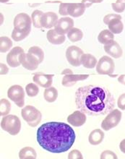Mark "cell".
<instances>
[{
    "label": "cell",
    "mask_w": 125,
    "mask_h": 159,
    "mask_svg": "<svg viewBox=\"0 0 125 159\" xmlns=\"http://www.w3.org/2000/svg\"><path fill=\"white\" fill-rule=\"evenodd\" d=\"M76 107L87 115H106L115 109L114 97L104 85H88L79 88L75 92Z\"/></svg>",
    "instance_id": "1"
},
{
    "label": "cell",
    "mask_w": 125,
    "mask_h": 159,
    "mask_svg": "<svg viewBox=\"0 0 125 159\" xmlns=\"http://www.w3.org/2000/svg\"><path fill=\"white\" fill-rule=\"evenodd\" d=\"M36 138L39 145L45 151L62 153L71 148L75 141L76 134L67 124L50 121L38 128Z\"/></svg>",
    "instance_id": "2"
},
{
    "label": "cell",
    "mask_w": 125,
    "mask_h": 159,
    "mask_svg": "<svg viewBox=\"0 0 125 159\" xmlns=\"http://www.w3.org/2000/svg\"><path fill=\"white\" fill-rule=\"evenodd\" d=\"M1 127L11 135H17L20 132L21 121L17 116L7 114L2 119Z\"/></svg>",
    "instance_id": "3"
},
{
    "label": "cell",
    "mask_w": 125,
    "mask_h": 159,
    "mask_svg": "<svg viewBox=\"0 0 125 159\" xmlns=\"http://www.w3.org/2000/svg\"><path fill=\"white\" fill-rule=\"evenodd\" d=\"M22 117L31 127H36L39 125L42 119L41 111L30 105L26 106L21 111Z\"/></svg>",
    "instance_id": "4"
},
{
    "label": "cell",
    "mask_w": 125,
    "mask_h": 159,
    "mask_svg": "<svg viewBox=\"0 0 125 159\" xmlns=\"http://www.w3.org/2000/svg\"><path fill=\"white\" fill-rule=\"evenodd\" d=\"M25 95L23 87L19 85H12L7 90L8 98L18 107H23L25 105Z\"/></svg>",
    "instance_id": "5"
},
{
    "label": "cell",
    "mask_w": 125,
    "mask_h": 159,
    "mask_svg": "<svg viewBox=\"0 0 125 159\" xmlns=\"http://www.w3.org/2000/svg\"><path fill=\"white\" fill-rule=\"evenodd\" d=\"M122 112L114 109L108 114L101 123V128L105 131H109L119 125L122 119Z\"/></svg>",
    "instance_id": "6"
},
{
    "label": "cell",
    "mask_w": 125,
    "mask_h": 159,
    "mask_svg": "<svg viewBox=\"0 0 125 159\" xmlns=\"http://www.w3.org/2000/svg\"><path fill=\"white\" fill-rule=\"evenodd\" d=\"M115 70V64L113 59L107 56H103L98 61L96 71L100 75H112Z\"/></svg>",
    "instance_id": "7"
},
{
    "label": "cell",
    "mask_w": 125,
    "mask_h": 159,
    "mask_svg": "<svg viewBox=\"0 0 125 159\" xmlns=\"http://www.w3.org/2000/svg\"><path fill=\"white\" fill-rule=\"evenodd\" d=\"M84 54L83 51L77 46H71L66 51V58L68 62L73 67H79L81 64V58Z\"/></svg>",
    "instance_id": "8"
},
{
    "label": "cell",
    "mask_w": 125,
    "mask_h": 159,
    "mask_svg": "<svg viewBox=\"0 0 125 159\" xmlns=\"http://www.w3.org/2000/svg\"><path fill=\"white\" fill-rule=\"evenodd\" d=\"M25 53L20 46H15L7 55V62L11 67H17L21 65L20 61L23 54Z\"/></svg>",
    "instance_id": "9"
},
{
    "label": "cell",
    "mask_w": 125,
    "mask_h": 159,
    "mask_svg": "<svg viewBox=\"0 0 125 159\" xmlns=\"http://www.w3.org/2000/svg\"><path fill=\"white\" fill-rule=\"evenodd\" d=\"M32 19L26 13H20L15 16L13 25L14 28L19 30H31Z\"/></svg>",
    "instance_id": "10"
},
{
    "label": "cell",
    "mask_w": 125,
    "mask_h": 159,
    "mask_svg": "<svg viewBox=\"0 0 125 159\" xmlns=\"http://www.w3.org/2000/svg\"><path fill=\"white\" fill-rule=\"evenodd\" d=\"M74 27V20L71 17H61L59 20L56 25L54 26V30L58 34L65 35L68 34V32Z\"/></svg>",
    "instance_id": "11"
},
{
    "label": "cell",
    "mask_w": 125,
    "mask_h": 159,
    "mask_svg": "<svg viewBox=\"0 0 125 159\" xmlns=\"http://www.w3.org/2000/svg\"><path fill=\"white\" fill-rule=\"evenodd\" d=\"M20 63L24 68L28 70H30V71L38 69L39 64H40L38 59L35 58L29 53H27V54L24 53L22 56Z\"/></svg>",
    "instance_id": "12"
},
{
    "label": "cell",
    "mask_w": 125,
    "mask_h": 159,
    "mask_svg": "<svg viewBox=\"0 0 125 159\" xmlns=\"http://www.w3.org/2000/svg\"><path fill=\"white\" fill-rule=\"evenodd\" d=\"M58 20V16L55 12H46L43 14L42 17H41V26H42V28H47V29H51V28H53L56 25Z\"/></svg>",
    "instance_id": "13"
},
{
    "label": "cell",
    "mask_w": 125,
    "mask_h": 159,
    "mask_svg": "<svg viewBox=\"0 0 125 159\" xmlns=\"http://www.w3.org/2000/svg\"><path fill=\"white\" fill-rule=\"evenodd\" d=\"M85 114L81 111H75L68 116L67 121L74 127H81L86 122Z\"/></svg>",
    "instance_id": "14"
},
{
    "label": "cell",
    "mask_w": 125,
    "mask_h": 159,
    "mask_svg": "<svg viewBox=\"0 0 125 159\" xmlns=\"http://www.w3.org/2000/svg\"><path fill=\"white\" fill-rule=\"evenodd\" d=\"M33 80L41 87L47 88L51 87L53 83V75H45L41 73L35 74Z\"/></svg>",
    "instance_id": "15"
},
{
    "label": "cell",
    "mask_w": 125,
    "mask_h": 159,
    "mask_svg": "<svg viewBox=\"0 0 125 159\" xmlns=\"http://www.w3.org/2000/svg\"><path fill=\"white\" fill-rule=\"evenodd\" d=\"M104 51L114 59H119L122 56L123 51L119 43L114 41L110 43L104 45Z\"/></svg>",
    "instance_id": "16"
},
{
    "label": "cell",
    "mask_w": 125,
    "mask_h": 159,
    "mask_svg": "<svg viewBox=\"0 0 125 159\" xmlns=\"http://www.w3.org/2000/svg\"><path fill=\"white\" fill-rule=\"evenodd\" d=\"M88 75H66L62 79V84L65 87H72L78 81L84 80L88 78Z\"/></svg>",
    "instance_id": "17"
},
{
    "label": "cell",
    "mask_w": 125,
    "mask_h": 159,
    "mask_svg": "<svg viewBox=\"0 0 125 159\" xmlns=\"http://www.w3.org/2000/svg\"><path fill=\"white\" fill-rule=\"evenodd\" d=\"M85 9V4L82 3H70L69 9H68V12L69 15L72 16V17H78L82 16L84 14Z\"/></svg>",
    "instance_id": "18"
},
{
    "label": "cell",
    "mask_w": 125,
    "mask_h": 159,
    "mask_svg": "<svg viewBox=\"0 0 125 159\" xmlns=\"http://www.w3.org/2000/svg\"><path fill=\"white\" fill-rule=\"evenodd\" d=\"M47 38L49 43L54 45H60L65 43L66 37L65 35L60 34L54 29H51L47 32Z\"/></svg>",
    "instance_id": "19"
},
{
    "label": "cell",
    "mask_w": 125,
    "mask_h": 159,
    "mask_svg": "<svg viewBox=\"0 0 125 159\" xmlns=\"http://www.w3.org/2000/svg\"><path fill=\"white\" fill-rule=\"evenodd\" d=\"M104 139V132L100 129H96L90 133L88 141L92 145H100Z\"/></svg>",
    "instance_id": "20"
},
{
    "label": "cell",
    "mask_w": 125,
    "mask_h": 159,
    "mask_svg": "<svg viewBox=\"0 0 125 159\" xmlns=\"http://www.w3.org/2000/svg\"><path fill=\"white\" fill-rule=\"evenodd\" d=\"M97 59L92 54H83L81 58V64L83 67L87 69H93L97 65Z\"/></svg>",
    "instance_id": "21"
},
{
    "label": "cell",
    "mask_w": 125,
    "mask_h": 159,
    "mask_svg": "<svg viewBox=\"0 0 125 159\" xmlns=\"http://www.w3.org/2000/svg\"><path fill=\"white\" fill-rule=\"evenodd\" d=\"M98 40L99 43L106 45L114 41V35L110 30H104L98 35Z\"/></svg>",
    "instance_id": "22"
},
{
    "label": "cell",
    "mask_w": 125,
    "mask_h": 159,
    "mask_svg": "<svg viewBox=\"0 0 125 159\" xmlns=\"http://www.w3.org/2000/svg\"><path fill=\"white\" fill-rule=\"evenodd\" d=\"M121 20L119 18L114 19L108 25L109 30H110L114 34H119L123 31L124 24Z\"/></svg>",
    "instance_id": "23"
},
{
    "label": "cell",
    "mask_w": 125,
    "mask_h": 159,
    "mask_svg": "<svg viewBox=\"0 0 125 159\" xmlns=\"http://www.w3.org/2000/svg\"><path fill=\"white\" fill-rule=\"evenodd\" d=\"M19 158L20 159H36L37 153L32 147H25L20 151Z\"/></svg>",
    "instance_id": "24"
},
{
    "label": "cell",
    "mask_w": 125,
    "mask_h": 159,
    "mask_svg": "<svg viewBox=\"0 0 125 159\" xmlns=\"http://www.w3.org/2000/svg\"><path fill=\"white\" fill-rule=\"evenodd\" d=\"M43 97L47 102L53 103L57 99L58 91L54 87H49L46 88L43 92Z\"/></svg>",
    "instance_id": "25"
},
{
    "label": "cell",
    "mask_w": 125,
    "mask_h": 159,
    "mask_svg": "<svg viewBox=\"0 0 125 159\" xmlns=\"http://www.w3.org/2000/svg\"><path fill=\"white\" fill-rule=\"evenodd\" d=\"M31 30H19L14 28L12 33V39L15 41L19 42L23 41L26 37L28 36Z\"/></svg>",
    "instance_id": "26"
},
{
    "label": "cell",
    "mask_w": 125,
    "mask_h": 159,
    "mask_svg": "<svg viewBox=\"0 0 125 159\" xmlns=\"http://www.w3.org/2000/svg\"><path fill=\"white\" fill-rule=\"evenodd\" d=\"M67 37L71 42H78L80 41L83 38V33L80 29L78 28H72L71 30L68 32Z\"/></svg>",
    "instance_id": "27"
},
{
    "label": "cell",
    "mask_w": 125,
    "mask_h": 159,
    "mask_svg": "<svg viewBox=\"0 0 125 159\" xmlns=\"http://www.w3.org/2000/svg\"><path fill=\"white\" fill-rule=\"evenodd\" d=\"M28 53H29V54L33 55L35 58L38 59L40 64L42 62L43 59H44V52H43V51L41 49L40 47H38V46H32V47H30L29 49H28Z\"/></svg>",
    "instance_id": "28"
},
{
    "label": "cell",
    "mask_w": 125,
    "mask_h": 159,
    "mask_svg": "<svg viewBox=\"0 0 125 159\" xmlns=\"http://www.w3.org/2000/svg\"><path fill=\"white\" fill-rule=\"evenodd\" d=\"M12 41L7 36H2L0 38V52L6 53L12 48Z\"/></svg>",
    "instance_id": "29"
},
{
    "label": "cell",
    "mask_w": 125,
    "mask_h": 159,
    "mask_svg": "<svg viewBox=\"0 0 125 159\" xmlns=\"http://www.w3.org/2000/svg\"><path fill=\"white\" fill-rule=\"evenodd\" d=\"M43 14H44V13H43L42 11L38 10H36L33 12L32 15H31V19L33 22V25L35 28H42V26H41V20Z\"/></svg>",
    "instance_id": "30"
},
{
    "label": "cell",
    "mask_w": 125,
    "mask_h": 159,
    "mask_svg": "<svg viewBox=\"0 0 125 159\" xmlns=\"http://www.w3.org/2000/svg\"><path fill=\"white\" fill-rule=\"evenodd\" d=\"M11 103L7 99L2 98L0 101V116H4L10 114Z\"/></svg>",
    "instance_id": "31"
},
{
    "label": "cell",
    "mask_w": 125,
    "mask_h": 159,
    "mask_svg": "<svg viewBox=\"0 0 125 159\" xmlns=\"http://www.w3.org/2000/svg\"><path fill=\"white\" fill-rule=\"evenodd\" d=\"M26 93L29 97H35L38 94L39 88L35 83H28L25 87Z\"/></svg>",
    "instance_id": "32"
},
{
    "label": "cell",
    "mask_w": 125,
    "mask_h": 159,
    "mask_svg": "<svg viewBox=\"0 0 125 159\" xmlns=\"http://www.w3.org/2000/svg\"><path fill=\"white\" fill-rule=\"evenodd\" d=\"M100 159H117L118 157L113 151L106 150L104 151L103 153L100 154Z\"/></svg>",
    "instance_id": "33"
},
{
    "label": "cell",
    "mask_w": 125,
    "mask_h": 159,
    "mask_svg": "<svg viewBox=\"0 0 125 159\" xmlns=\"http://www.w3.org/2000/svg\"><path fill=\"white\" fill-rule=\"evenodd\" d=\"M70 3H61L59 7V13L62 16H67L69 15L68 9H69Z\"/></svg>",
    "instance_id": "34"
},
{
    "label": "cell",
    "mask_w": 125,
    "mask_h": 159,
    "mask_svg": "<svg viewBox=\"0 0 125 159\" xmlns=\"http://www.w3.org/2000/svg\"><path fill=\"white\" fill-rule=\"evenodd\" d=\"M113 10L117 13H122L125 10V3H115L111 4Z\"/></svg>",
    "instance_id": "35"
},
{
    "label": "cell",
    "mask_w": 125,
    "mask_h": 159,
    "mask_svg": "<svg viewBox=\"0 0 125 159\" xmlns=\"http://www.w3.org/2000/svg\"><path fill=\"white\" fill-rule=\"evenodd\" d=\"M116 18L122 19V16L119 14H113V13L109 14L104 17V23L106 24V25H108L111 20H113L114 19Z\"/></svg>",
    "instance_id": "36"
},
{
    "label": "cell",
    "mask_w": 125,
    "mask_h": 159,
    "mask_svg": "<svg viewBox=\"0 0 125 159\" xmlns=\"http://www.w3.org/2000/svg\"><path fill=\"white\" fill-rule=\"evenodd\" d=\"M68 158L69 159H83V155L80 153V151L78 150L74 149L72 150L71 152H69V153L68 154Z\"/></svg>",
    "instance_id": "37"
},
{
    "label": "cell",
    "mask_w": 125,
    "mask_h": 159,
    "mask_svg": "<svg viewBox=\"0 0 125 159\" xmlns=\"http://www.w3.org/2000/svg\"><path fill=\"white\" fill-rule=\"evenodd\" d=\"M117 106L121 110H125V93L122 94L117 101Z\"/></svg>",
    "instance_id": "38"
},
{
    "label": "cell",
    "mask_w": 125,
    "mask_h": 159,
    "mask_svg": "<svg viewBox=\"0 0 125 159\" xmlns=\"http://www.w3.org/2000/svg\"><path fill=\"white\" fill-rule=\"evenodd\" d=\"M104 0H82V3L85 4L86 7H89L94 3H100Z\"/></svg>",
    "instance_id": "39"
},
{
    "label": "cell",
    "mask_w": 125,
    "mask_h": 159,
    "mask_svg": "<svg viewBox=\"0 0 125 159\" xmlns=\"http://www.w3.org/2000/svg\"><path fill=\"white\" fill-rule=\"evenodd\" d=\"M9 72V68L6 65L3 63H0V74L2 75H7Z\"/></svg>",
    "instance_id": "40"
},
{
    "label": "cell",
    "mask_w": 125,
    "mask_h": 159,
    "mask_svg": "<svg viewBox=\"0 0 125 159\" xmlns=\"http://www.w3.org/2000/svg\"><path fill=\"white\" fill-rule=\"evenodd\" d=\"M119 148L122 153L125 154V139L123 140H122V142L119 144Z\"/></svg>",
    "instance_id": "41"
},
{
    "label": "cell",
    "mask_w": 125,
    "mask_h": 159,
    "mask_svg": "<svg viewBox=\"0 0 125 159\" xmlns=\"http://www.w3.org/2000/svg\"><path fill=\"white\" fill-rule=\"evenodd\" d=\"M118 82L125 85V75H122L118 78Z\"/></svg>",
    "instance_id": "42"
},
{
    "label": "cell",
    "mask_w": 125,
    "mask_h": 159,
    "mask_svg": "<svg viewBox=\"0 0 125 159\" xmlns=\"http://www.w3.org/2000/svg\"><path fill=\"white\" fill-rule=\"evenodd\" d=\"M72 74H73V72H72L70 69L64 70L63 72H62V75H72Z\"/></svg>",
    "instance_id": "43"
},
{
    "label": "cell",
    "mask_w": 125,
    "mask_h": 159,
    "mask_svg": "<svg viewBox=\"0 0 125 159\" xmlns=\"http://www.w3.org/2000/svg\"><path fill=\"white\" fill-rule=\"evenodd\" d=\"M117 3H125V0H117Z\"/></svg>",
    "instance_id": "44"
},
{
    "label": "cell",
    "mask_w": 125,
    "mask_h": 159,
    "mask_svg": "<svg viewBox=\"0 0 125 159\" xmlns=\"http://www.w3.org/2000/svg\"><path fill=\"white\" fill-rule=\"evenodd\" d=\"M10 0H0V2H2V3H6V2H8Z\"/></svg>",
    "instance_id": "45"
}]
</instances>
